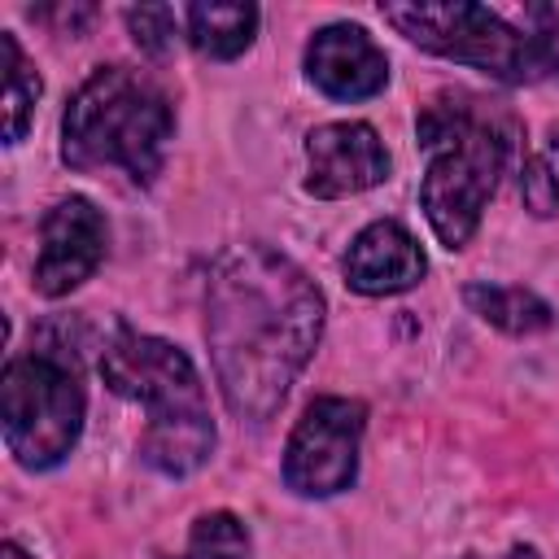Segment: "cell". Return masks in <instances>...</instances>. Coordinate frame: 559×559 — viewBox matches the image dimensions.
<instances>
[{
    "mask_svg": "<svg viewBox=\"0 0 559 559\" xmlns=\"http://www.w3.org/2000/svg\"><path fill=\"white\" fill-rule=\"evenodd\" d=\"M188 559H249V528L236 511H205L188 528Z\"/></svg>",
    "mask_w": 559,
    "mask_h": 559,
    "instance_id": "obj_15",
    "label": "cell"
},
{
    "mask_svg": "<svg viewBox=\"0 0 559 559\" xmlns=\"http://www.w3.org/2000/svg\"><path fill=\"white\" fill-rule=\"evenodd\" d=\"M122 17H127V31H131L135 48L148 52V57H166L175 48V39H179L175 35L179 22H175V9L170 4H131Z\"/></svg>",
    "mask_w": 559,
    "mask_h": 559,
    "instance_id": "obj_16",
    "label": "cell"
},
{
    "mask_svg": "<svg viewBox=\"0 0 559 559\" xmlns=\"http://www.w3.org/2000/svg\"><path fill=\"white\" fill-rule=\"evenodd\" d=\"M341 271H345V284L354 293L393 297V293H406L424 280L428 258H424L419 240L397 218H376L349 240Z\"/></svg>",
    "mask_w": 559,
    "mask_h": 559,
    "instance_id": "obj_11",
    "label": "cell"
},
{
    "mask_svg": "<svg viewBox=\"0 0 559 559\" xmlns=\"http://www.w3.org/2000/svg\"><path fill=\"white\" fill-rule=\"evenodd\" d=\"M100 376L118 397L144 406L140 459L157 476L183 480L210 463L218 441L214 415L192 358L175 341L118 323L100 349Z\"/></svg>",
    "mask_w": 559,
    "mask_h": 559,
    "instance_id": "obj_3",
    "label": "cell"
},
{
    "mask_svg": "<svg viewBox=\"0 0 559 559\" xmlns=\"http://www.w3.org/2000/svg\"><path fill=\"white\" fill-rule=\"evenodd\" d=\"M258 4H223V0H197L183 9V31H188V44L210 57V61H236L240 52L253 48V35H258Z\"/></svg>",
    "mask_w": 559,
    "mask_h": 559,
    "instance_id": "obj_12",
    "label": "cell"
},
{
    "mask_svg": "<svg viewBox=\"0 0 559 559\" xmlns=\"http://www.w3.org/2000/svg\"><path fill=\"white\" fill-rule=\"evenodd\" d=\"M87 393L79 354L61 341H39L31 354L4 362L0 376V428L9 454L26 472H52L83 437Z\"/></svg>",
    "mask_w": 559,
    "mask_h": 559,
    "instance_id": "obj_6",
    "label": "cell"
},
{
    "mask_svg": "<svg viewBox=\"0 0 559 559\" xmlns=\"http://www.w3.org/2000/svg\"><path fill=\"white\" fill-rule=\"evenodd\" d=\"M175 140V105L162 83L135 66H96L66 105L61 162L74 170H122L148 188Z\"/></svg>",
    "mask_w": 559,
    "mask_h": 559,
    "instance_id": "obj_5",
    "label": "cell"
},
{
    "mask_svg": "<svg viewBox=\"0 0 559 559\" xmlns=\"http://www.w3.org/2000/svg\"><path fill=\"white\" fill-rule=\"evenodd\" d=\"M105 245H109L105 214L87 197H61L39 223V258L31 271L35 293L52 301L87 284L105 262Z\"/></svg>",
    "mask_w": 559,
    "mask_h": 559,
    "instance_id": "obj_8",
    "label": "cell"
},
{
    "mask_svg": "<svg viewBox=\"0 0 559 559\" xmlns=\"http://www.w3.org/2000/svg\"><path fill=\"white\" fill-rule=\"evenodd\" d=\"M0 74H4V144H22L35 122L44 83L13 31H0Z\"/></svg>",
    "mask_w": 559,
    "mask_h": 559,
    "instance_id": "obj_14",
    "label": "cell"
},
{
    "mask_svg": "<svg viewBox=\"0 0 559 559\" xmlns=\"http://www.w3.org/2000/svg\"><path fill=\"white\" fill-rule=\"evenodd\" d=\"M502 559H542V555H537V546H524V542H520V546H511Z\"/></svg>",
    "mask_w": 559,
    "mask_h": 559,
    "instance_id": "obj_18",
    "label": "cell"
},
{
    "mask_svg": "<svg viewBox=\"0 0 559 559\" xmlns=\"http://www.w3.org/2000/svg\"><path fill=\"white\" fill-rule=\"evenodd\" d=\"M380 17L415 48L472 66L498 83L559 79V9H498L476 0H411L380 4Z\"/></svg>",
    "mask_w": 559,
    "mask_h": 559,
    "instance_id": "obj_4",
    "label": "cell"
},
{
    "mask_svg": "<svg viewBox=\"0 0 559 559\" xmlns=\"http://www.w3.org/2000/svg\"><path fill=\"white\" fill-rule=\"evenodd\" d=\"M0 559H31V555H26L17 542H4V546H0Z\"/></svg>",
    "mask_w": 559,
    "mask_h": 559,
    "instance_id": "obj_19",
    "label": "cell"
},
{
    "mask_svg": "<svg viewBox=\"0 0 559 559\" xmlns=\"http://www.w3.org/2000/svg\"><path fill=\"white\" fill-rule=\"evenodd\" d=\"M319 284L275 245L227 249L205 280V341L218 393L236 419H271L323 341Z\"/></svg>",
    "mask_w": 559,
    "mask_h": 559,
    "instance_id": "obj_1",
    "label": "cell"
},
{
    "mask_svg": "<svg viewBox=\"0 0 559 559\" xmlns=\"http://www.w3.org/2000/svg\"><path fill=\"white\" fill-rule=\"evenodd\" d=\"M306 79L328 100H371L389 83L384 48L358 22H328L306 44Z\"/></svg>",
    "mask_w": 559,
    "mask_h": 559,
    "instance_id": "obj_10",
    "label": "cell"
},
{
    "mask_svg": "<svg viewBox=\"0 0 559 559\" xmlns=\"http://www.w3.org/2000/svg\"><path fill=\"white\" fill-rule=\"evenodd\" d=\"M367 406L358 397H314L288 432L280 476L297 498H336L358 476Z\"/></svg>",
    "mask_w": 559,
    "mask_h": 559,
    "instance_id": "obj_7",
    "label": "cell"
},
{
    "mask_svg": "<svg viewBox=\"0 0 559 559\" xmlns=\"http://www.w3.org/2000/svg\"><path fill=\"white\" fill-rule=\"evenodd\" d=\"M389 148L371 122H323L306 135V192L341 201L371 192L389 179Z\"/></svg>",
    "mask_w": 559,
    "mask_h": 559,
    "instance_id": "obj_9",
    "label": "cell"
},
{
    "mask_svg": "<svg viewBox=\"0 0 559 559\" xmlns=\"http://www.w3.org/2000/svg\"><path fill=\"white\" fill-rule=\"evenodd\" d=\"M520 197H524L528 214H537V218L559 214V179H555V170H550L546 157L528 153L520 162Z\"/></svg>",
    "mask_w": 559,
    "mask_h": 559,
    "instance_id": "obj_17",
    "label": "cell"
},
{
    "mask_svg": "<svg viewBox=\"0 0 559 559\" xmlns=\"http://www.w3.org/2000/svg\"><path fill=\"white\" fill-rule=\"evenodd\" d=\"M415 135L424 148V218L441 249L459 253L476 236L480 214L498 192V179L507 175L515 122L472 92H437L419 109Z\"/></svg>",
    "mask_w": 559,
    "mask_h": 559,
    "instance_id": "obj_2",
    "label": "cell"
},
{
    "mask_svg": "<svg viewBox=\"0 0 559 559\" xmlns=\"http://www.w3.org/2000/svg\"><path fill=\"white\" fill-rule=\"evenodd\" d=\"M463 301L476 319H485L489 328L507 332V336H537L555 323V310L533 293V288H520V284H467L463 288Z\"/></svg>",
    "mask_w": 559,
    "mask_h": 559,
    "instance_id": "obj_13",
    "label": "cell"
}]
</instances>
